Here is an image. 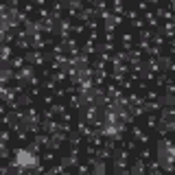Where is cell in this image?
I'll return each mask as SVG.
<instances>
[{"mask_svg":"<svg viewBox=\"0 0 175 175\" xmlns=\"http://www.w3.org/2000/svg\"><path fill=\"white\" fill-rule=\"evenodd\" d=\"M18 162H20V164H33L35 160L26 153V151H20V153H18Z\"/></svg>","mask_w":175,"mask_h":175,"instance_id":"6da1fadb","label":"cell"}]
</instances>
